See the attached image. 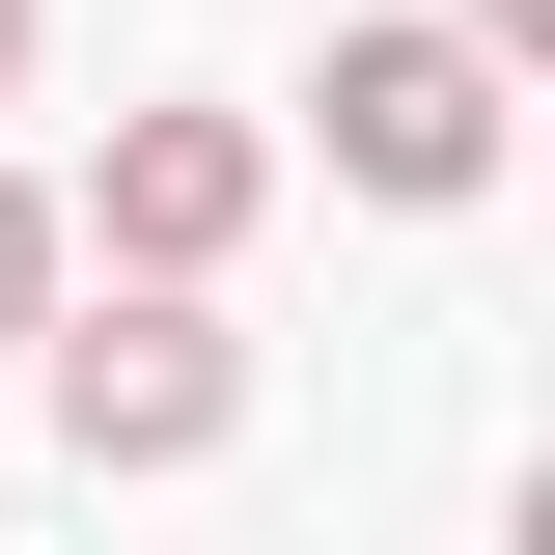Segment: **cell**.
Instances as JSON below:
<instances>
[{
  "instance_id": "7a4b0ae2",
  "label": "cell",
  "mask_w": 555,
  "mask_h": 555,
  "mask_svg": "<svg viewBox=\"0 0 555 555\" xmlns=\"http://www.w3.org/2000/svg\"><path fill=\"white\" fill-rule=\"evenodd\" d=\"M250 195H278L250 112H112V167L56 195V250H112V278H222V250H250Z\"/></svg>"
},
{
  "instance_id": "277c9868",
  "label": "cell",
  "mask_w": 555,
  "mask_h": 555,
  "mask_svg": "<svg viewBox=\"0 0 555 555\" xmlns=\"http://www.w3.org/2000/svg\"><path fill=\"white\" fill-rule=\"evenodd\" d=\"M56 334V195H28V167H0V361Z\"/></svg>"
},
{
  "instance_id": "3957f363",
  "label": "cell",
  "mask_w": 555,
  "mask_h": 555,
  "mask_svg": "<svg viewBox=\"0 0 555 555\" xmlns=\"http://www.w3.org/2000/svg\"><path fill=\"white\" fill-rule=\"evenodd\" d=\"M306 112H334L361 195H473V167H500V56H473V28H334Z\"/></svg>"
},
{
  "instance_id": "5b68a950",
  "label": "cell",
  "mask_w": 555,
  "mask_h": 555,
  "mask_svg": "<svg viewBox=\"0 0 555 555\" xmlns=\"http://www.w3.org/2000/svg\"><path fill=\"white\" fill-rule=\"evenodd\" d=\"M0 83H28V0H0Z\"/></svg>"
},
{
  "instance_id": "6da1fadb",
  "label": "cell",
  "mask_w": 555,
  "mask_h": 555,
  "mask_svg": "<svg viewBox=\"0 0 555 555\" xmlns=\"http://www.w3.org/2000/svg\"><path fill=\"white\" fill-rule=\"evenodd\" d=\"M222 389H250V361H222L195 278H139V306H83V334H56V444H83V473H195Z\"/></svg>"
}]
</instances>
